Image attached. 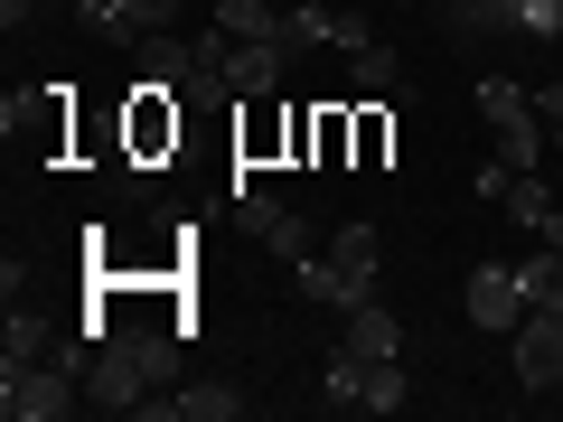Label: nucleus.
Wrapping results in <instances>:
<instances>
[{"instance_id":"1","label":"nucleus","mask_w":563,"mask_h":422,"mask_svg":"<svg viewBox=\"0 0 563 422\" xmlns=\"http://www.w3.org/2000/svg\"><path fill=\"white\" fill-rule=\"evenodd\" d=\"M169 366H179V329L113 320V338H95V357H85V403L95 413H141L169 385Z\"/></svg>"},{"instance_id":"2","label":"nucleus","mask_w":563,"mask_h":422,"mask_svg":"<svg viewBox=\"0 0 563 422\" xmlns=\"http://www.w3.org/2000/svg\"><path fill=\"white\" fill-rule=\"evenodd\" d=\"M479 122L498 132V160H507V169H544V141H554V122L536 113V95H526L517 76H488V85H479Z\"/></svg>"},{"instance_id":"3","label":"nucleus","mask_w":563,"mask_h":422,"mask_svg":"<svg viewBox=\"0 0 563 422\" xmlns=\"http://www.w3.org/2000/svg\"><path fill=\"white\" fill-rule=\"evenodd\" d=\"M85 403V376L66 357H38V366H0V413L10 422H66Z\"/></svg>"},{"instance_id":"4","label":"nucleus","mask_w":563,"mask_h":422,"mask_svg":"<svg viewBox=\"0 0 563 422\" xmlns=\"http://www.w3.org/2000/svg\"><path fill=\"white\" fill-rule=\"evenodd\" d=\"M517 385L526 395H554L563 385V310H526L517 320Z\"/></svg>"},{"instance_id":"5","label":"nucleus","mask_w":563,"mask_h":422,"mask_svg":"<svg viewBox=\"0 0 563 422\" xmlns=\"http://www.w3.org/2000/svg\"><path fill=\"white\" fill-rule=\"evenodd\" d=\"M470 329H507L517 338V320H526V281H517V263H470Z\"/></svg>"},{"instance_id":"6","label":"nucleus","mask_w":563,"mask_h":422,"mask_svg":"<svg viewBox=\"0 0 563 422\" xmlns=\"http://www.w3.org/2000/svg\"><path fill=\"white\" fill-rule=\"evenodd\" d=\"M235 216H244V235H254V244H273L282 263H301V254H310V216H301V207H282V198H254V188H235Z\"/></svg>"},{"instance_id":"7","label":"nucleus","mask_w":563,"mask_h":422,"mask_svg":"<svg viewBox=\"0 0 563 422\" xmlns=\"http://www.w3.org/2000/svg\"><path fill=\"white\" fill-rule=\"evenodd\" d=\"M225 38H235V29H225ZM282 66H291V47H282V38H235V47H225V95L263 103L282 85Z\"/></svg>"},{"instance_id":"8","label":"nucleus","mask_w":563,"mask_h":422,"mask_svg":"<svg viewBox=\"0 0 563 422\" xmlns=\"http://www.w3.org/2000/svg\"><path fill=\"white\" fill-rule=\"evenodd\" d=\"M38 357H57V320L20 291V301H10V320H0V366H38Z\"/></svg>"},{"instance_id":"9","label":"nucleus","mask_w":563,"mask_h":422,"mask_svg":"<svg viewBox=\"0 0 563 422\" xmlns=\"http://www.w3.org/2000/svg\"><path fill=\"white\" fill-rule=\"evenodd\" d=\"M169 20H179V0H113V20H95V38L151 47V38H169Z\"/></svg>"},{"instance_id":"10","label":"nucleus","mask_w":563,"mask_h":422,"mask_svg":"<svg viewBox=\"0 0 563 422\" xmlns=\"http://www.w3.org/2000/svg\"><path fill=\"white\" fill-rule=\"evenodd\" d=\"M132 57H141V95H188V76H198V38H151Z\"/></svg>"},{"instance_id":"11","label":"nucleus","mask_w":563,"mask_h":422,"mask_svg":"<svg viewBox=\"0 0 563 422\" xmlns=\"http://www.w3.org/2000/svg\"><path fill=\"white\" fill-rule=\"evenodd\" d=\"M347 347H357V357H404V320L385 301H357L347 310Z\"/></svg>"},{"instance_id":"12","label":"nucleus","mask_w":563,"mask_h":422,"mask_svg":"<svg viewBox=\"0 0 563 422\" xmlns=\"http://www.w3.org/2000/svg\"><path fill=\"white\" fill-rule=\"evenodd\" d=\"M347 85H357V95H404V57H395L385 38L347 47Z\"/></svg>"},{"instance_id":"13","label":"nucleus","mask_w":563,"mask_h":422,"mask_svg":"<svg viewBox=\"0 0 563 422\" xmlns=\"http://www.w3.org/2000/svg\"><path fill=\"white\" fill-rule=\"evenodd\" d=\"M320 403H329V413H357V403H366V357H357V347H339V357L320 366Z\"/></svg>"},{"instance_id":"14","label":"nucleus","mask_w":563,"mask_h":422,"mask_svg":"<svg viewBox=\"0 0 563 422\" xmlns=\"http://www.w3.org/2000/svg\"><path fill=\"white\" fill-rule=\"evenodd\" d=\"M498 207H507V216H517V225H544V216H554V207H563V188H544V169H517Z\"/></svg>"},{"instance_id":"15","label":"nucleus","mask_w":563,"mask_h":422,"mask_svg":"<svg viewBox=\"0 0 563 422\" xmlns=\"http://www.w3.org/2000/svg\"><path fill=\"white\" fill-rule=\"evenodd\" d=\"M404 403H413L404 357H366V403H357V413H404Z\"/></svg>"},{"instance_id":"16","label":"nucleus","mask_w":563,"mask_h":422,"mask_svg":"<svg viewBox=\"0 0 563 422\" xmlns=\"http://www.w3.org/2000/svg\"><path fill=\"white\" fill-rule=\"evenodd\" d=\"M217 29H235V38H282V10L273 0H217Z\"/></svg>"},{"instance_id":"17","label":"nucleus","mask_w":563,"mask_h":422,"mask_svg":"<svg viewBox=\"0 0 563 422\" xmlns=\"http://www.w3.org/2000/svg\"><path fill=\"white\" fill-rule=\"evenodd\" d=\"M235 413H244L235 385H188L179 395V422H235Z\"/></svg>"},{"instance_id":"18","label":"nucleus","mask_w":563,"mask_h":422,"mask_svg":"<svg viewBox=\"0 0 563 422\" xmlns=\"http://www.w3.org/2000/svg\"><path fill=\"white\" fill-rule=\"evenodd\" d=\"M507 29L517 38H563V0H507Z\"/></svg>"},{"instance_id":"19","label":"nucleus","mask_w":563,"mask_h":422,"mask_svg":"<svg viewBox=\"0 0 563 422\" xmlns=\"http://www.w3.org/2000/svg\"><path fill=\"white\" fill-rule=\"evenodd\" d=\"M507 179H517V169H507V160H488V169H470V188H479V198H488V207H498V198H507Z\"/></svg>"},{"instance_id":"20","label":"nucleus","mask_w":563,"mask_h":422,"mask_svg":"<svg viewBox=\"0 0 563 422\" xmlns=\"http://www.w3.org/2000/svg\"><path fill=\"white\" fill-rule=\"evenodd\" d=\"M536 113H544V122H563V66H554V85L536 95Z\"/></svg>"},{"instance_id":"21","label":"nucleus","mask_w":563,"mask_h":422,"mask_svg":"<svg viewBox=\"0 0 563 422\" xmlns=\"http://www.w3.org/2000/svg\"><path fill=\"white\" fill-rule=\"evenodd\" d=\"M38 10H47V0H0V20H10V29H29Z\"/></svg>"},{"instance_id":"22","label":"nucleus","mask_w":563,"mask_h":422,"mask_svg":"<svg viewBox=\"0 0 563 422\" xmlns=\"http://www.w3.org/2000/svg\"><path fill=\"white\" fill-rule=\"evenodd\" d=\"M536 235H544V244H554V254H563V207H554V216H544V225H536Z\"/></svg>"},{"instance_id":"23","label":"nucleus","mask_w":563,"mask_h":422,"mask_svg":"<svg viewBox=\"0 0 563 422\" xmlns=\"http://www.w3.org/2000/svg\"><path fill=\"white\" fill-rule=\"evenodd\" d=\"M470 10H488V20H507V0H470Z\"/></svg>"},{"instance_id":"24","label":"nucleus","mask_w":563,"mask_h":422,"mask_svg":"<svg viewBox=\"0 0 563 422\" xmlns=\"http://www.w3.org/2000/svg\"><path fill=\"white\" fill-rule=\"evenodd\" d=\"M554 151H563V122H554Z\"/></svg>"},{"instance_id":"25","label":"nucleus","mask_w":563,"mask_h":422,"mask_svg":"<svg viewBox=\"0 0 563 422\" xmlns=\"http://www.w3.org/2000/svg\"><path fill=\"white\" fill-rule=\"evenodd\" d=\"M66 10H76V0H66Z\"/></svg>"}]
</instances>
